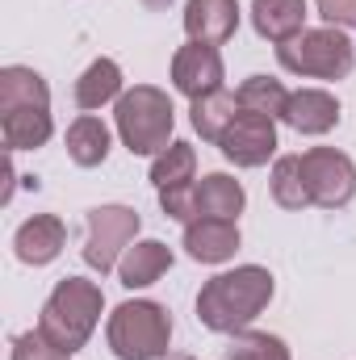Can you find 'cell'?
<instances>
[{
    "label": "cell",
    "mask_w": 356,
    "mask_h": 360,
    "mask_svg": "<svg viewBox=\"0 0 356 360\" xmlns=\"http://www.w3.org/2000/svg\"><path fill=\"white\" fill-rule=\"evenodd\" d=\"M84 226H89L84 264L105 276V272H113L117 264H122L117 256L130 248V239L139 235L143 218H139V210H130V205H96V210H89Z\"/></svg>",
    "instance_id": "cell-6"
},
{
    "label": "cell",
    "mask_w": 356,
    "mask_h": 360,
    "mask_svg": "<svg viewBox=\"0 0 356 360\" xmlns=\"http://www.w3.org/2000/svg\"><path fill=\"white\" fill-rule=\"evenodd\" d=\"M13 360H68L42 331H25L13 340Z\"/></svg>",
    "instance_id": "cell-27"
},
{
    "label": "cell",
    "mask_w": 356,
    "mask_h": 360,
    "mask_svg": "<svg viewBox=\"0 0 356 360\" xmlns=\"http://www.w3.org/2000/svg\"><path fill=\"white\" fill-rule=\"evenodd\" d=\"M239 30V4L235 0H189L184 4V34L189 42L222 46Z\"/></svg>",
    "instance_id": "cell-11"
},
{
    "label": "cell",
    "mask_w": 356,
    "mask_h": 360,
    "mask_svg": "<svg viewBox=\"0 0 356 360\" xmlns=\"http://www.w3.org/2000/svg\"><path fill=\"white\" fill-rule=\"evenodd\" d=\"M109 348L117 360H160L172 344V314L160 302L134 297L109 314Z\"/></svg>",
    "instance_id": "cell-4"
},
{
    "label": "cell",
    "mask_w": 356,
    "mask_h": 360,
    "mask_svg": "<svg viewBox=\"0 0 356 360\" xmlns=\"http://www.w3.org/2000/svg\"><path fill=\"white\" fill-rule=\"evenodd\" d=\"M298 134H327L340 126V101L323 89H298L289 92V105H285V117Z\"/></svg>",
    "instance_id": "cell-13"
},
{
    "label": "cell",
    "mask_w": 356,
    "mask_h": 360,
    "mask_svg": "<svg viewBox=\"0 0 356 360\" xmlns=\"http://www.w3.org/2000/svg\"><path fill=\"white\" fill-rule=\"evenodd\" d=\"M193 172H197V151H193L189 143H172L168 151L155 155V164H151V184H155V188L193 184Z\"/></svg>",
    "instance_id": "cell-24"
},
{
    "label": "cell",
    "mask_w": 356,
    "mask_h": 360,
    "mask_svg": "<svg viewBox=\"0 0 356 360\" xmlns=\"http://www.w3.org/2000/svg\"><path fill=\"white\" fill-rule=\"evenodd\" d=\"M193 130L205 139V143H218L222 134H227V126L239 117V96L227 89L210 92V96H201V101H193Z\"/></svg>",
    "instance_id": "cell-20"
},
{
    "label": "cell",
    "mask_w": 356,
    "mask_h": 360,
    "mask_svg": "<svg viewBox=\"0 0 356 360\" xmlns=\"http://www.w3.org/2000/svg\"><path fill=\"white\" fill-rule=\"evenodd\" d=\"M117 134L126 143L130 155H160L172 147V126H177V109L168 101V92L155 84H134L130 92L117 96Z\"/></svg>",
    "instance_id": "cell-3"
},
{
    "label": "cell",
    "mask_w": 356,
    "mask_h": 360,
    "mask_svg": "<svg viewBox=\"0 0 356 360\" xmlns=\"http://www.w3.org/2000/svg\"><path fill=\"white\" fill-rule=\"evenodd\" d=\"M168 4H172V0H143V8H155V13H160V8H168Z\"/></svg>",
    "instance_id": "cell-29"
},
{
    "label": "cell",
    "mask_w": 356,
    "mask_h": 360,
    "mask_svg": "<svg viewBox=\"0 0 356 360\" xmlns=\"http://www.w3.org/2000/svg\"><path fill=\"white\" fill-rule=\"evenodd\" d=\"M63 243H68V226H63V218H55V214H34V218H25V222L17 226V235H13L17 260H21V264H34V269L51 264V260L63 252Z\"/></svg>",
    "instance_id": "cell-10"
},
{
    "label": "cell",
    "mask_w": 356,
    "mask_h": 360,
    "mask_svg": "<svg viewBox=\"0 0 356 360\" xmlns=\"http://www.w3.org/2000/svg\"><path fill=\"white\" fill-rule=\"evenodd\" d=\"M55 122H51V109H4L0 113V134H4V147L8 151H34L51 139Z\"/></svg>",
    "instance_id": "cell-16"
},
{
    "label": "cell",
    "mask_w": 356,
    "mask_h": 360,
    "mask_svg": "<svg viewBox=\"0 0 356 360\" xmlns=\"http://www.w3.org/2000/svg\"><path fill=\"white\" fill-rule=\"evenodd\" d=\"M122 96V68L113 59H92L84 76L76 80V105L80 109H101Z\"/></svg>",
    "instance_id": "cell-21"
},
{
    "label": "cell",
    "mask_w": 356,
    "mask_h": 360,
    "mask_svg": "<svg viewBox=\"0 0 356 360\" xmlns=\"http://www.w3.org/2000/svg\"><path fill=\"white\" fill-rule=\"evenodd\" d=\"M243 201H248L243 184L235 176H227V172H210L197 184V218H227V222H235Z\"/></svg>",
    "instance_id": "cell-17"
},
{
    "label": "cell",
    "mask_w": 356,
    "mask_h": 360,
    "mask_svg": "<svg viewBox=\"0 0 356 360\" xmlns=\"http://www.w3.org/2000/svg\"><path fill=\"white\" fill-rule=\"evenodd\" d=\"M252 25L268 42H289L306 30V0H252Z\"/></svg>",
    "instance_id": "cell-14"
},
{
    "label": "cell",
    "mask_w": 356,
    "mask_h": 360,
    "mask_svg": "<svg viewBox=\"0 0 356 360\" xmlns=\"http://www.w3.org/2000/svg\"><path fill=\"white\" fill-rule=\"evenodd\" d=\"M272 289H276L272 272L260 264L218 272L197 293V319H201V327H210L218 335H239L260 319V310L272 302Z\"/></svg>",
    "instance_id": "cell-1"
},
{
    "label": "cell",
    "mask_w": 356,
    "mask_h": 360,
    "mask_svg": "<svg viewBox=\"0 0 356 360\" xmlns=\"http://www.w3.org/2000/svg\"><path fill=\"white\" fill-rule=\"evenodd\" d=\"M101 310H105V293H101L96 281L63 276V281L51 289V297H46V306H42V314H38V331H42L63 356H76V352L89 344V335L96 331Z\"/></svg>",
    "instance_id": "cell-2"
},
{
    "label": "cell",
    "mask_w": 356,
    "mask_h": 360,
    "mask_svg": "<svg viewBox=\"0 0 356 360\" xmlns=\"http://www.w3.org/2000/svg\"><path fill=\"white\" fill-rule=\"evenodd\" d=\"M51 109V89L34 68H4L0 72V113L4 109Z\"/></svg>",
    "instance_id": "cell-18"
},
{
    "label": "cell",
    "mask_w": 356,
    "mask_h": 360,
    "mask_svg": "<svg viewBox=\"0 0 356 360\" xmlns=\"http://www.w3.org/2000/svg\"><path fill=\"white\" fill-rule=\"evenodd\" d=\"M302 164V176L310 188V201L323 205V210H344L356 197V164L336 151V147H310L298 155Z\"/></svg>",
    "instance_id": "cell-7"
},
{
    "label": "cell",
    "mask_w": 356,
    "mask_h": 360,
    "mask_svg": "<svg viewBox=\"0 0 356 360\" xmlns=\"http://www.w3.org/2000/svg\"><path fill=\"white\" fill-rule=\"evenodd\" d=\"M184 252L197 264H227L239 252V226L227 218H193L184 226Z\"/></svg>",
    "instance_id": "cell-12"
},
{
    "label": "cell",
    "mask_w": 356,
    "mask_h": 360,
    "mask_svg": "<svg viewBox=\"0 0 356 360\" xmlns=\"http://www.w3.org/2000/svg\"><path fill=\"white\" fill-rule=\"evenodd\" d=\"M319 17L336 30H356V0H314Z\"/></svg>",
    "instance_id": "cell-28"
},
{
    "label": "cell",
    "mask_w": 356,
    "mask_h": 360,
    "mask_svg": "<svg viewBox=\"0 0 356 360\" xmlns=\"http://www.w3.org/2000/svg\"><path fill=\"white\" fill-rule=\"evenodd\" d=\"M168 360H197V356H168Z\"/></svg>",
    "instance_id": "cell-30"
},
{
    "label": "cell",
    "mask_w": 356,
    "mask_h": 360,
    "mask_svg": "<svg viewBox=\"0 0 356 360\" xmlns=\"http://www.w3.org/2000/svg\"><path fill=\"white\" fill-rule=\"evenodd\" d=\"M222 80H227V68H222L218 46L184 42L177 55H172V84H177L180 96L201 101V96H210V92L222 89Z\"/></svg>",
    "instance_id": "cell-9"
},
{
    "label": "cell",
    "mask_w": 356,
    "mask_h": 360,
    "mask_svg": "<svg viewBox=\"0 0 356 360\" xmlns=\"http://www.w3.org/2000/svg\"><path fill=\"white\" fill-rule=\"evenodd\" d=\"M68 155H72V164H80V168H96V164H105V155H109V126L101 122V117H76L72 126H68Z\"/></svg>",
    "instance_id": "cell-19"
},
{
    "label": "cell",
    "mask_w": 356,
    "mask_h": 360,
    "mask_svg": "<svg viewBox=\"0 0 356 360\" xmlns=\"http://www.w3.org/2000/svg\"><path fill=\"white\" fill-rule=\"evenodd\" d=\"M160 205H164V214L168 218H177V222H193L197 218V184H172V188H160Z\"/></svg>",
    "instance_id": "cell-26"
},
{
    "label": "cell",
    "mask_w": 356,
    "mask_h": 360,
    "mask_svg": "<svg viewBox=\"0 0 356 360\" xmlns=\"http://www.w3.org/2000/svg\"><path fill=\"white\" fill-rule=\"evenodd\" d=\"M227 360H289V348L268 331H239L227 348Z\"/></svg>",
    "instance_id": "cell-25"
},
{
    "label": "cell",
    "mask_w": 356,
    "mask_h": 360,
    "mask_svg": "<svg viewBox=\"0 0 356 360\" xmlns=\"http://www.w3.org/2000/svg\"><path fill=\"white\" fill-rule=\"evenodd\" d=\"M235 96H239V109H248V113H265V117H285V105H289L285 84L272 80V76H248Z\"/></svg>",
    "instance_id": "cell-23"
},
{
    "label": "cell",
    "mask_w": 356,
    "mask_h": 360,
    "mask_svg": "<svg viewBox=\"0 0 356 360\" xmlns=\"http://www.w3.org/2000/svg\"><path fill=\"white\" fill-rule=\"evenodd\" d=\"M268 188H272V201H276L281 210H306V205H314V201H310V188H306V176H302L298 155H281V160L272 164V180H268Z\"/></svg>",
    "instance_id": "cell-22"
},
{
    "label": "cell",
    "mask_w": 356,
    "mask_h": 360,
    "mask_svg": "<svg viewBox=\"0 0 356 360\" xmlns=\"http://www.w3.org/2000/svg\"><path fill=\"white\" fill-rule=\"evenodd\" d=\"M168 269H172V248L160 243V239H143V243L126 248V256L117 264V276H122L126 289H147V285H155Z\"/></svg>",
    "instance_id": "cell-15"
},
{
    "label": "cell",
    "mask_w": 356,
    "mask_h": 360,
    "mask_svg": "<svg viewBox=\"0 0 356 360\" xmlns=\"http://www.w3.org/2000/svg\"><path fill=\"white\" fill-rule=\"evenodd\" d=\"M276 63L289 76H310V80H344L356 63L352 38L336 25L323 30H302L298 38L276 46Z\"/></svg>",
    "instance_id": "cell-5"
},
{
    "label": "cell",
    "mask_w": 356,
    "mask_h": 360,
    "mask_svg": "<svg viewBox=\"0 0 356 360\" xmlns=\"http://www.w3.org/2000/svg\"><path fill=\"white\" fill-rule=\"evenodd\" d=\"M218 147H222V155L235 168H260V164H268L276 155V117L239 109V117L227 126Z\"/></svg>",
    "instance_id": "cell-8"
}]
</instances>
